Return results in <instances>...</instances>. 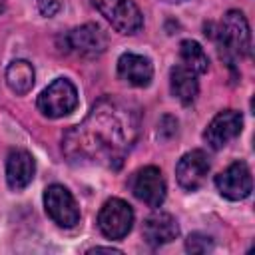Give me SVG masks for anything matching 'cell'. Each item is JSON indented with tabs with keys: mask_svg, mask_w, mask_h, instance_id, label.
Here are the masks:
<instances>
[{
	"mask_svg": "<svg viewBox=\"0 0 255 255\" xmlns=\"http://www.w3.org/2000/svg\"><path fill=\"white\" fill-rule=\"evenodd\" d=\"M205 34L215 42L221 60H225L229 68H235L241 58L251 56L249 22L239 10H229L217 24H209V28L205 26Z\"/></svg>",
	"mask_w": 255,
	"mask_h": 255,
	"instance_id": "obj_2",
	"label": "cell"
},
{
	"mask_svg": "<svg viewBox=\"0 0 255 255\" xmlns=\"http://www.w3.org/2000/svg\"><path fill=\"white\" fill-rule=\"evenodd\" d=\"M94 8L120 34H135L143 26V14L133 0H92Z\"/></svg>",
	"mask_w": 255,
	"mask_h": 255,
	"instance_id": "obj_5",
	"label": "cell"
},
{
	"mask_svg": "<svg viewBox=\"0 0 255 255\" xmlns=\"http://www.w3.org/2000/svg\"><path fill=\"white\" fill-rule=\"evenodd\" d=\"M131 191L147 207H153V209L161 207V203L165 201V191H167L161 169L155 165H145L137 169L131 177Z\"/></svg>",
	"mask_w": 255,
	"mask_h": 255,
	"instance_id": "obj_9",
	"label": "cell"
},
{
	"mask_svg": "<svg viewBox=\"0 0 255 255\" xmlns=\"http://www.w3.org/2000/svg\"><path fill=\"white\" fill-rule=\"evenodd\" d=\"M44 209L48 217L60 227H74L80 221V207L68 187L52 183L44 189Z\"/></svg>",
	"mask_w": 255,
	"mask_h": 255,
	"instance_id": "obj_6",
	"label": "cell"
},
{
	"mask_svg": "<svg viewBox=\"0 0 255 255\" xmlns=\"http://www.w3.org/2000/svg\"><path fill=\"white\" fill-rule=\"evenodd\" d=\"M133 225V209L120 197L108 199L98 213V227L108 239H124Z\"/></svg>",
	"mask_w": 255,
	"mask_h": 255,
	"instance_id": "obj_7",
	"label": "cell"
},
{
	"mask_svg": "<svg viewBox=\"0 0 255 255\" xmlns=\"http://www.w3.org/2000/svg\"><path fill=\"white\" fill-rule=\"evenodd\" d=\"M76 106H78V90L68 78H56L40 92L36 100L38 112L50 120H58L72 114Z\"/></svg>",
	"mask_w": 255,
	"mask_h": 255,
	"instance_id": "obj_3",
	"label": "cell"
},
{
	"mask_svg": "<svg viewBox=\"0 0 255 255\" xmlns=\"http://www.w3.org/2000/svg\"><path fill=\"white\" fill-rule=\"evenodd\" d=\"M179 60L185 68H189L195 74H205L209 70V58L201 44L195 40H183L179 44Z\"/></svg>",
	"mask_w": 255,
	"mask_h": 255,
	"instance_id": "obj_17",
	"label": "cell"
},
{
	"mask_svg": "<svg viewBox=\"0 0 255 255\" xmlns=\"http://www.w3.org/2000/svg\"><path fill=\"white\" fill-rule=\"evenodd\" d=\"M243 129V116L237 110H223L219 112L205 128L203 139L211 149H221L229 141H233Z\"/></svg>",
	"mask_w": 255,
	"mask_h": 255,
	"instance_id": "obj_10",
	"label": "cell"
},
{
	"mask_svg": "<svg viewBox=\"0 0 255 255\" xmlns=\"http://www.w3.org/2000/svg\"><path fill=\"white\" fill-rule=\"evenodd\" d=\"M4 8H6V0H0V14L4 12Z\"/></svg>",
	"mask_w": 255,
	"mask_h": 255,
	"instance_id": "obj_21",
	"label": "cell"
},
{
	"mask_svg": "<svg viewBox=\"0 0 255 255\" xmlns=\"http://www.w3.org/2000/svg\"><path fill=\"white\" fill-rule=\"evenodd\" d=\"M36 173V161L26 149H12L6 159V181L8 187L20 191L28 187Z\"/></svg>",
	"mask_w": 255,
	"mask_h": 255,
	"instance_id": "obj_13",
	"label": "cell"
},
{
	"mask_svg": "<svg viewBox=\"0 0 255 255\" xmlns=\"http://www.w3.org/2000/svg\"><path fill=\"white\" fill-rule=\"evenodd\" d=\"M141 233L149 245H165V243H171L173 239H177L179 225L171 213L155 211L145 217Z\"/></svg>",
	"mask_w": 255,
	"mask_h": 255,
	"instance_id": "obj_14",
	"label": "cell"
},
{
	"mask_svg": "<svg viewBox=\"0 0 255 255\" xmlns=\"http://www.w3.org/2000/svg\"><path fill=\"white\" fill-rule=\"evenodd\" d=\"M38 10L42 16H54L60 10V2L58 0H38Z\"/></svg>",
	"mask_w": 255,
	"mask_h": 255,
	"instance_id": "obj_19",
	"label": "cell"
},
{
	"mask_svg": "<svg viewBox=\"0 0 255 255\" xmlns=\"http://www.w3.org/2000/svg\"><path fill=\"white\" fill-rule=\"evenodd\" d=\"M139 124L141 114L135 104L106 96L64 133L62 149L72 163L120 169L137 141Z\"/></svg>",
	"mask_w": 255,
	"mask_h": 255,
	"instance_id": "obj_1",
	"label": "cell"
},
{
	"mask_svg": "<svg viewBox=\"0 0 255 255\" xmlns=\"http://www.w3.org/2000/svg\"><path fill=\"white\" fill-rule=\"evenodd\" d=\"M209 173V157L203 149L183 153L175 165V179L185 191H197Z\"/></svg>",
	"mask_w": 255,
	"mask_h": 255,
	"instance_id": "obj_11",
	"label": "cell"
},
{
	"mask_svg": "<svg viewBox=\"0 0 255 255\" xmlns=\"http://www.w3.org/2000/svg\"><path fill=\"white\" fill-rule=\"evenodd\" d=\"M62 42H64V48H62L64 52H72V54H76L80 58H88V60L100 58L108 50V44H110L104 28L94 22L72 28L70 32H66L62 36Z\"/></svg>",
	"mask_w": 255,
	"mask_h": 255,
	"instance_id": "obj_4",
	"label": "cell"
},
{
	"mask_svg": "<svg viewBox=\"0 0 255 255\" xmlns=\"http://www.w3.org/2000/svg\"><path fill=\"white\" fill-rule=\"evenodd\" d=\"M118 76L124 82H128L129 86L145 88V86H149V82L153 78V64L147 56L124 52L118 58Z\"/></svg>",
	"mask_w": 255,
	"mask_h": 255,
	"instance_id": "obj_12",
	"label": "cell"
},
{
	"mask_svg": "<svg viewBox=\"0 0 255 255\" xmlns=\"http://www.w3.org/2000/svg\"><path fill=\"white\" fill-rule=\"evenodd\" d=\"M169 90H171L173 98H177L183 106L193 104L197 94H199L197 74L191 72L189 68H185L183 64L173 66L169 70Z\"/></svg>",
	"mask_w": 255,
	"mask_h": 255,
	"instance_id": "obj_15",
	"label": "cell"
},
{
	"mask_svg": "<svg viewBox=\"0 0 255 255\" xmlns=\"http://www.w3.org/2000/svg\"><path fill=\"white\" fill-rule=\"evenodd\" d=\"M96 251H106V253H120V249H114V247H94V249H90L88 253H96Z\"/></svg>",
	"mask_w": 255,
	"mask_h": 255,
	"instance_id": "obj_20",
	"label": "cell"
},
{
	"mask_svg": "<svg viewBox=\"0 0 255 255\" xmlns=\"http://www.w3.org/2000/svg\"><path fill=\"white\" fill-rule=\"evenodd\" d=\"M4 80L10 92H14L16 96H24L34 88V82H36L34 66L28 60H14L8 64Z\"/></svg>",
	"mask_w": 255,
	"mask_h": 255,
	"instance_id": "obj_16",
	"label": "cell"
},
{
	"mask_svg": "<svg viewBox=\"0 0 255 255\" xmlns=\"http://www.w3.org/2000/svg\"><path fill=\"white\" fill-rule=\"evenodd\" d=\"M215 187L217 191L231 201H241L249 197L253 189V179H251V169L245 161H233L229 163L223 171L215 175Z\"/></svg>",
	"mask_w": 255,
	"mask_h": 255,
	"instance_id": "obj_8",
	"label": "cell"
},
{
	"mask_svg": "<svg viewBox=\"0 0 255 255\" xmlns=\"http://www.w3.org/2000/svg\"><path fill=\"white\" fill-rule=\"evenodd\" d=\"M213 247V241L209 235H203V233H191L185 241V249L189 253H207L209 249Z\"/></svg>",
	"mask_w": 255,
	"mask_h": 255,
	"instance_id": "obj_18",
	"label": "cell"
},
{
	"mask_svg": "<svg viewBox=\"0 0 255 255\" xmlns=\"http://www.w3.org/2000/svg\"><path fill=\"white\" fill-rule=\"evenodd\" d=\"M163 2H169V4H179V2H185V0H163Z\"/></svg>",
	"mask_w": 255,
	"mask_h": 255,
	"instance_id": "obj_22",
	"label": "cell"
}]
</instances>
